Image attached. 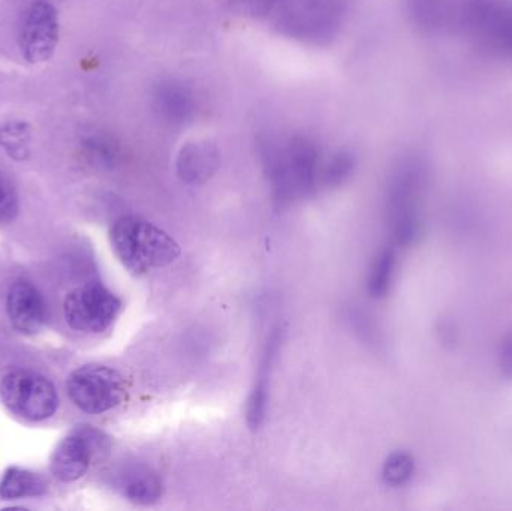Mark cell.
Returning a JSON list of instances; mask_svg holds the SVG:
<instances>
[{"label": "cell", "mask_w": 512, "mask_h": 511, "mask_svg": "<svg viewBox=\"0 0 512 511\" xmlns=\"http://www.w3.org/2000/svg\"><path fill=\"white\" fill-rule=\"evenodd\" d=\"M262 162L270 179L274 200L280 206L304 200L315 192L319 153L309 138L297 135L285 143L265 144Z\"/></svg>", "instance_id": "1"}, {"label": "cell", "mask_w": 512, "mask_h": 511, "mask_svg": "<svg viewBox=\"0 0 512 511\" xmlns=\"http://www.w3.org/2000/svg\"><path fill=\"white\" fill-rule=\"evenodd\" d=\"M110 240L120 263L134 275L170 266L180 255V246L170 234L140 216L117 219Z\"/></svg>", "instance_id": "2"}, {"label": "cell", "mask_w": 512, "mask_h": 511, "mask_svg": "<svg viewBox=\"0 0 512 511\" xmlns=\"http://www.w3.org/2000/svg\"><path fill=\"white\" fill-rule=\"evenodd\" d=\"M274 26L282 35L310 45L330 44L345 20L343 0H280Z\"/></svg>", "instance_id": "3"}, {"label": "cell", "mask_w": 512, "mask_h": 511, "mask_svg": "<svg viewBox=\"0 0 512 511\" xmlns=\"http://www.w3.org/2000/svg\"><path fill=\"white\" fill-rule=\"evenodd\" d=\"M453 18L481 47L512 57V5L505 0H462Z\"/></svg>", "instance_id": "4"}, {"label": "cell", "mask_w": 512, "mask_h": 511, "mask_svg": "<svg viewBox=\"0 0 512 511\" xmlns=\"http://www.w3.org/2000/svg\"><path fill=\"white\" fill-rule=\"evenodd\" d=\"M424 168L420 162L400 165L388 186L387 210L394 237L400 245H411L420 236L421 219L418 210Z\"/></svg>", "instance_id": "5"}, {"label": "cell", "mask_w": 512, "mask_h": 511, "mask_svg": "<svg viewBox=\"0 0 512 511\" xmlns=\"http://www.w3.org/2000/svg\"><path fill=\"white\" fill-rule=\"evenodd\" d=\"M0 399L11 413L30 422L50 419L59 407V398L51 381L27 369H17L3 377Z\"/></svg>", "instance_id": "6"}, {"label": "cell", "mask_w": 512, "mask_h": 511, "mask_svg": "<svg viewBox=\"0 0 512 511\" xmlns=\"http://www.w3.org/2000/svg\"><path fill=\"white\" fill-rule=\"evenodd\" d=\"M69 398L84 413L102 414L119 407L126 396L125 380L116 369L86 365L75 369L66 383Z\"/></svg>", "instance_id": "7"}, {"label": "cell", "mask_w": 512, "mask_h": 511, "mask_svg": "<svg viewBox=\"0 0 512 511\" xmlns=\"http://www.w3.org/2000/svg\"><path fill=\"white\" fill-rule=\"evenodd\" d=\"M122 302L99 282L75 288L66 296L63 312L71 329L84 333H102L119 317Z\"/></svg>", "instance_id": "8"}, {"label": "cell", "mask_w": 512, "mask_h": 511, "mask_svg": "<svg viewBox=\"0 0 512 511\" xmlns=\"http://www.w3.org/2000/svg\"><path fill=\"white\" fill-rule=\"evenodd\" d=\"M59 14L51 3L38 0L27 9L20 33V48L29 63L51 59L59 42Z\"/></svg>", "instance_id": "9"}, {"label": "cell", "mask_w": 512, "mask_h": 511, "mask_svg": "<svg viewBox=\"0 0 512 511\" xmlns=\"http://www.w3.org/2000/svg\"><path fill=\"white\" fill-rule=\"evenodd\" d=\"M107 438L93 429L74 432L60 441L51 456V473L60 482L71 483L81 479L92 465L96 455L104 452Z\"/></svg>", "instance_id": "10"}, {"label": "cell", "mask_w": 512, "mask_h": 511, "mask_svg": "<svg viewBox=\"0 0 512 511\" xmlns=\"http://www.w3.org/2000/svg\"><path fill=\"white\" fill-rule=\"evenodd\" d=\"M221 150L210 138H198L183 144L177 156V176L186 185H203L221 168Z\"/></svg>", "instance_id": "11"}, {"label": "cell", "mask_w": 512, "mask_h": 511, "mask_svg": "<svg viewBox=\"0 0 512 511\" xmlns=\"http://www.w3.org/2000/svg\"><path fill=\"white\" fill-rule=\"evenodd\" d=\"M6 311L12 326L24 335L41 332L47 321L44 299L38 288L27 281H17L9 288Z\"/></svg>", "instance_id": "12"}, {"label": "cell", "mask_w": 512, "mask_h": 511, "mask_svg": "<svg viewBox=\"0 0 512 511\" xmlns=\"http://www.w3.org/2000/svg\"><path fill=\"white\" fill-rule=\"evenodd\" d=\"M156 114L171 126H185L197 116V98L191 87L179 80L159 81L153 90Z\"/></svg>", "instance_id": "13"}, {"label": "cell", "mask_w": 512, "mask_h": 511, "mask_svg": "<svg viewBox=\"0 0 512 511\" xmlns=\"http://www.w3.org/2000/svg\"><path fill=\"white\" fill-rule=\"evenodd\" d=\"M283 342V329H276L271 332L267 339L264 351H262L261 362H259L258 377H256L254 389L248 402V423L251 429L261 428L265 422L268 410V398H270V375L273 371L274 360L279 354Z\"/></svg>", "instance_id": "14"}, {"label": "cell", "mask_w": 512, "mask_h": 511, "mask_svg": "<svg viewBox=\"0 0 512 511\" xmlns=\"http://www.w3.org/2000/svg\"><path fill=\"white\" fill-rule=\"evenodd\" d=\"M119 489L129 501L135 504L158 503L162 495V483L150 468L134 465L126 468L119 476Z\"/></svg>", "instance_id": "15"}, {"label": "cell", "mask_w": 512, "mask_h": 511, "mask_svg": "<svg viewBox=\"0 0 512 511\" xmlns=\"http://www.w3.org/2000/svg\"><path fill=\"white\" fill-rule=\"evenodd\" d=\"M47 491L44 480L30 471L21 468H9L0 482V498L17 500V498L39 497Z\"/></svg>", "instance_id": "16"}, {"label": "cell", "mask_w": 512, "mask_h": 511, "mask_svg": "<svg viewBox=\"0 0 512 511\" xmlns=\"http://www.w3.org/2000/svg\"><path fill=\"white\" fill-rule=\"evenodd\" d=\"M406 3L414 23L426 32L441 29L453 18L447 0H406Z\"/></svg>", "instance_id": "17"}, {"label": "cell", "mask_w": 512, "mask_h": 511, "mask_svg": "<svg viewBox=\"0 0 512 511\" xmlns=\"http://www.w3.org/2000/svg\"><path fill=\"white\" fill-rule=\"evenodd\" d=\"M396 269V254L387 248L378 255L369 275V293L375 299H381L390 290Z\"/></svg>", "instance_id": "18"}, {"label": "cell", "mask_w": 512, "mask_h": 511, "mask_svg": "<svg viewBox=\"0 0 512 511\" xmlns=\"http://www.w3.org/2000/svg\"><path fill=\"white\" fill-rule=\"evenodd\" d=\"M357 168V158L354 153L348 150L337 152L336 155L331 156L330 161L325 165L322 171V180H324L327 188H339L343 183L348 182Z\"/></svg>", "instance_id": "19"}, {"label": "cell", "mask_w": 512, "mask_h": 511, "mask_svg": "<svg viewBox=\"0 0 512 511\" xmlns=\"http://www.w3.org/2000/svg\"><path fill=\"white\" fill-rule=\"evenodd\" d=\"M414 473V461L408 453H394L385 462L382 476L385 482L391 486H400L408 482Z\"/></svg>", "instance_id": "20"}, {"label": "cell", "mask_w": 512, "mask_h": 511, "mask_svg": "<svg viewBox=\"0 0 512 511\" xmlns=\"http://www.w3.org/2000/svg\"><path fill=\"white\" fill-rule=\"evenodd\" d=\"M27 141H29V135H27L26 125L12 123L0 129V144L8 150L9 155L15 158L23 159V156H26Z\"/></svg>", "instance_id": "21"}, {"label": "cell", "mask_w": 512, "mask_h": 511, "mask_svg": "<svg viewBox=\"0 0 512 511\" xmlns=\"http://www.w3.org/2000/svg\"><path fill=\"white\" fill-rule=\"evenodd\" d=\"M18 210H20V201H18L17 189L5 174L0 173V224L14 221Z\"/></svg>", "instance_id": "22"}, {"label": "cell", "mask_w": 512, "mask_h": 511, "mask_svg": "<svg viewBox=\"0 0 512 511\" xmlns=\"http://www.w3.org/2000/svg\"><path fill=\"white\" fill-rule=\"evenodd\" d=\"M231 8L245 17L261 18L271 14L280 0H228Z\"/></svg>", "instance_id": "23"}, {"label": "cell", "mask_w": 512, "mask_h": 511, "mask_svg": "<svg viewBox=\"0 0 512 511\" xmlns=\"http://www.w3.org/2000/svg\"><path fill=\"white\" fill-rule=\"evenodd\" d=\"M90 149H92L93 155L102 164L113 165L117 159V147L111 141H108L107 138H96L95 141H92Z\"/></svg>", "instance_id": "24"}, {"label": "cell", "mask_w": 512, "mask_h": 511, "mask_svg": "<svg viewBox=\"0 0 512 511\" xmlns=\"http://www.w3.org/2000/svg\"><path fill=\"white\" fill-rule=\"evenodd\" d=\"M501 365L507 374L512 375V332L502 342Z\"/></svg>", "instance_id": "25"}]
</instances>
